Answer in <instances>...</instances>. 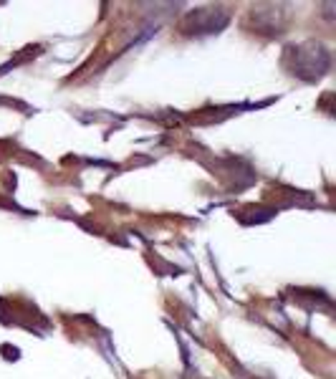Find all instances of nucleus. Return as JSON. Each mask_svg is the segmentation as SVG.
Instances as JSON below:
<instances>
[]
</instances>
